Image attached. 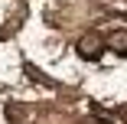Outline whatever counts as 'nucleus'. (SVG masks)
<instances>
[{
    "instance_id": "f257e3e1",
    "label": "nucleus",
    "mask_w": 127,
    "mask_h": 124,
    "mask_svg": "<svg viewBox=\"0 0 127 124\" xmlns=\"http://www.w3.org/2000/svg\"><path fill=\"white\" fill-rule=\"evenodd\" d=\"M75 49H78V56L82 59H98L101 56V49H104V36H101L98 30H88V33H82L78 36V42H75Z\"/></svg>"
},
{
    "instance_id": "f03ea898",
    "label": "nucleus",
    "mask_w": 127,
    "mask_h": 124,
    "mask_svg": "<svg viewBox=\"0 0 127 124\" xmlns=\"http://www.w3.org/2000/svg\"><path fill=\"white\" fill-rule=\"evenodd\" d=\"M104 42H108V46L114 49L117 56H127V30H114V33H111V36H108Z\"/></svg>"
}]
</instances>
